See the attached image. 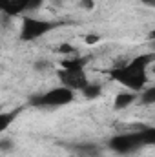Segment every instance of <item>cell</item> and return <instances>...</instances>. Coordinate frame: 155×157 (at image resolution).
<instances>
[{
  "instance_id": "obj_8",
  "label": "cell",
  "mask_w": 155,
  "mask_h": 157,
  "mask_svg": "<svg viewBox=\"0 0 155 157\" xmlns=\"http://www.w3.org/2000/svg\"><path fill=\"white\" fill-rule=\"evenodd\" d=\"M137 101V93L135 91H122V93H117L115 97V110H124V108H128V106H131L133 102Z\"/></svg>"
},
{
  "instance_id": "obj_13",
  "label": "cell",
  "mask_w": 155,
  "mask_h": 157,
  "mask_svg": "<svg viewBox=\"0 0 155 157\" xmlns=\"http://www.w3.org/2000/svg\"><path fill=\"white\" fill-rule=\"evenodd\" d=\"M15 148V141L9 137H2L0 139V152H11Z\"/></svg>"
},
{
  "instance_id": "obj_14",
  "label": "cell",
  "mask_w": 155,
  "mask_h": 157,
  "mask_svg": "<svg viewBox=\"0 0 155 157\" xmlns=\"http://www.w3.org/2000/svg\"><path fill=\"white\" fill-rule=\"evenodd\" d=\"M60 51H62V53H73V51H75V48H73V46H66V44H64V46L60 48Z\"/></svg>"
},
{
  "instance_id": "obj_15",
  "label": "cell",
  "mask_w": 155,
  "mask_h": 157,
  "mask_svg": "<svg viewBox=\"0 0 155 157\" xmlns=\"http://www.w3.org/2000/svg\"><path fill=\"white\" fill-rule=\"evenodd\" d=\"M80 6H84L86 9H91V6H93V2H91V0H82V2H80Z\"/></svg>"
},
{
  "instance_id": "obj_3",
  "label": "cell",
  "mask_w": 155,
  "mask_h": 157,
  "mask_svg": "<svg viewBox=\"0 0 155 157\" xmlns=\"http://www.w3.org/2000/svg\"><path fill=\"white\" fill-rule=\"evenodd\" d=\"M75 99V91L66 88V86H57V88H51L40 95H33L29 99V102L37 108H60V106H66L70 102H73Z\"/></svg>"
},
{
  "instance_id": "obj_16",
  "label": "cell",
  "mask_w": 155,
  "mask_h": 157,
  "mask_svg": "<svg viewBox=\"0 0 155 157\" xmlns=\"http://www.w3.org/2000/svg\"><path fill=\"white\" fill-rule=\"evenodd\" d=\"M97 40H99V37H97V35H91V37H88V39H86V42H88V44H95Z\"/></svg>"
},
{
  "instance_id": "obj_10",
  "label": "cell",
  "mask_w": 155,
  "mask_h": 157,
  "mask_svg": "<svg viewBox=\"0 0 155 157\" xmlns=\"http://www.w3.org/2000/svg\"><path fill=\"white\" fill-rule=\"evenodd\" d=\"M100 91H102L100 84H93V82H88V84L82 88V93H84V97H88V99H95V97H99Z\"/></svg>"
},
{
  "instance_id": "obj_7",
  "label": "cell",
  "mask_w": 155,
  "mask_h": 157,
  "mask_svg": "<svg viewBox=\"0 0 155 157\" xmlns=\"http://www.w3.org/2000/svg\"><path fill=\"white\" fill-rule=\"evenodd\" d=\"M71 150L77 154L78 157H99L102 148L95 143H78V144H73Z\"/></svg>"
},
{
  "instance_id": "obj_9",
  "label": "cell",
  "mask_w": 155,
  "mask_h": 157,
  "mask_svg": "<svg viewBox=\"0 0 155 157\" xmlns=\"http://www.w3.org/2000/svg\"><path fill=\"white\" fill-rule=\"evenodd\" d=\"M18 113H20V108L11 110V112H0V133H4V132L15 122V119H17Z\"/></svg>"
},
{
  "instance_id": "obj_17",
  "label": "cell",
  "mask_w": 155,
  "mask_h": 157,
  "mask_svg": "<svg viewBox=\"0 0 155 157\" xmlns=\"http://www.w3.org/2000/svg\"><path fill=\"white\" fill-rule=\"evenodd\" d=\"M144 6H148V7H155V0H141Z\"/></svg>"
},
{
  "instance_id": "obj_6",
  "label": "cell",
  "mask_w": 155,
  "mask_h": 157,
  "mask_svg": "<svg viewBox=\"0 0 155 157\" xmlns=\"http://www.w3.org/2000/svg\"><path fill=\"white\" fill-rule=\"evenodd\" d=\"M57 75L60 80V86H66L73 91H82V88L89 82L84 68H60Z\"/></svg>"
},
{
  "instance_id": "obj_1",
  "label": "cell",
  "mask_w": 155,
  "mask_h": 157,
  "mask_svg": "<svg viewBox=\"0 0 155 157\" xmlns=\"http://www.w3.org/2000/svg\"><path fill=\"white\" fill-rule=\"evenodd\" d=\"M155 62L153 53H142L135 59H131L126 64H120L110 70V77L122 84L130 91H141L146 86L148 80V68Z\"/></svg>"
},
{
  "instance_id": "obj_5",
  "label": "cell",
  "mask_w": 155,
  "mask_h": 157,
  "mask_svg": "<svg viewBox=\"0 0 155 157\" xmlns=\"http://www.w3.org/2000/svg\"><path fill=\"white\" fill-rule=\"evenodd\" d=\"M44 0H0V13L7 17H20L31 11H37Z\"/></svg>"
},
{
  "instance_id": "obj_12",
  "label": "cell",
  "mask_w": 155,
  "mask_h": 157,
  "mask_svg": "<svg viewBox=\"0 0 155 157\" xmlns=\"http://www.w3.org/2000/svg\"><path fill=\"white\" fill-rule=\"evenodd\" d=\"M141 102L142 104H155V88H144L141 90Z\"/></svg>"
},
{
  "instance_id": "obj_4",
  "label": "cell",
  "mask_w": 155,
  "mask_h": 157,
  "mask_svg": "<svg viewBox=\"0 0 155 157\" xmlns=\"http://www.w3.org/2000/svg\"><path fill=\"white\" fill-rule=\"evenodd\" d=\"M53 29H55V24L49 22V20L33 18V17H24L22 28H20V39L24 40V42H33V40L47 35Z\"/></svg>"
},
{
  "instance_id": "obj_2",
  "label": "cell",
  "mask_w": 155,
  "mask_h": 157,
  "mask_svg": "<svg viewBox=\"0 0 155 157\" xmlns=\"http://www.w3.org/2000/svg\"><path fill=\"white\" fill-rule=\"evenodd\" d=\"M155 144V128L153 126H142L137 132H124L117 133L108 141V148L115 154L126 155L133 154L142 146H152Z\"/></svg>"
},
{
  "instance_id": "obj_11",
  "label": "cell",
  "mask_w": 155,
  "mask_h": 157,
  "mask_svg": "<svg viewBox=\"0 0 155 157\" xmlns=\"http://www.w3.org/2000/svg\"><path fill=\"white\" fill-rule=\"evenodd\" d=\"M88 62V57H73V59H66L62 60V68H84Z\"/></svg>"
}]
</instances>
